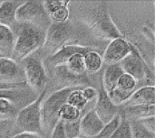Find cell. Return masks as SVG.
I'll return each instance as SVG.
<instances>
[{
	"instance_id": "cell-1",
	"label": "cell",
	"mask_w": 155,
	"mask_h": 138,
	"mask_svg": "<svg viewBox=\"0 0 155 138\" xmlns=\"http://www.w3.org/2000/svg\"><path fill=\"white\" fill-rule=\"evenodd\" d=\"M14 33L15 40L11 59L16 61L26 59L44 44L45 31L34 24H19L17 32Z\"/></svg>"
},
{
	"instance_id": "cell-2",
	"label": "cell",
	"mask_w": 155,
	"mask_h": 138,
	"mask_svg": "<svg viewBox=\"0 0 155 138\" xmlns=\"http://www.w3.org/2000/svg\"><path fill=\"white\" fill-rule=\"evenodd\" d=\"M89 29L100 39L114 40L124 37L121 31L114 23L106 2H98L87 14L85 21Z\"/></svg>"
},
{
	"instance_id": "cell-3",
	"label": "cell",
	"mask_w": 155,
	"mask_h": 138,
	"mask_svg": "<svg viewBox=\"0 0 155 138\" xmlns=\"http://www.w3.org/2000/svg\"><path fill=\"white\" fill-rule=\"evenodd\" d=\"M74 89V87H65L54 91L46 99H44L41 105L43 132L51 134L55 125L60 121L59 114L62 107L66 103L69 94Z\"/></svg>"
},
{
	"instance_id": "cell-4",
	"label": "cell",
	"mask_w": 155,
	"mask_h": 138,
	"mask_svg": "<svg viewBox=\"0 0 155 138\" xmlns=\"http://www.w3.org/2000/svg\"><path fill=\"white\" fill-rule=\"evenodd\" d=\"M46 95V89L41 92L40 96L32 103L23 108L16 115V124L23 129V132L40 135L42 130L41 105Z\"/></svg>"
},
{
	"instance_id": "cell-5",
	"label": "cell",
	"mask_w": 155,
	"mask_h": 138,
	"mask_svg": "<svg viewBox=\"0 0 155 138\" xmlns=\"http://www.w3.org/2000/svg\"><path fill=\"white\" fill-rule=\"evenodd\" d=\"M25 82L36 91H44L47 84V74L45 65L40 58H27L25 67Z\"/></svg>"
},
{
	"instance_id": "cell-6",
	"label": "cell",
	"mask_w": 155,
	"mask_h": 138,
	"mask_svg": "<svg viewBox=\"0 0 155 138\" xmlns=\"http://www.w3.org/2000/svg\"><path fill=\"white\" fill-rule=\"evenodd\" d=\"M48 15L44 8L43 1H25L16 12V23L29 24L39 26V22L45 24Z\"/></svg>"
},
{
	"instance_id": "cell-7",
	"label": "cell",
	"mask_w": 155,
	"mask_h": 138,
	"mask_svg": "<svg viewBox=\"0 0 155 138\" xmlns=\"http://www.w3.org/2000/svg\"><path fill=\"white\" fill-rule=\"evenodd\" d=\"M25 82L24 69L13 59L0 58V83L8 88L15 89Z\"/></svg>"
},
{
	"instance_id": "cell-8",
	"label": "cell",
	"mask_w": 155,
	"mask_h": 138,
	"mask_svg": "<svg viewBox=\"0 0 155 138\" xmlns=\"http://www.w3.org/2000/svg\"><path fill=\"white\" fill-rule=\"evenodd\" d=\"M71 35V28L64 24H51L50 26L45 30V40L43 46L45 51L54 54L62 46L66 44Z\"/></svg>"
},
{
	"instance_id": "cell-9",
	"label": "cell",
	"mask_w": 155,
	"mask_h": 138,
	"mask_svg": "<svg viewBox=\"0 0 155 138\" xmlns=\"http://www.w3.org/2000/svg\"><path fill=\"white\" fill-rule=\"evenodd\" d=\"M134 45L124 37L110 41L103 54L104 63L106 65L119 64L133 51Z\"/></svg>"
},
{
	"instance_id": "cell-10",
	"label": "cell",
	"mask_w": 155,
	"mask_h": 138,
	"mask_svg": "<svg viewBox=\"0 0 155 138\" xmlns=\"http://www.w3.org/2000/svg\"><path fill=\"white\" fill-rule=\"evenodd\" d=\"M124 73L131 75L137 81L147 77V66L140 52L134 46L131 53L119 63Z\"/></svg>"
},
{
	"instance_id": "cell-11",
	"label": "cell",
	"mask_w": 155,
	"mask_h": 138,
	"mask_svg": "<svg viewBox=\"0 0 155 138\" xmlns=\"http://www.w3.org/2000/svg\"><path fill=\"white\" fill-rule=\"evenodd\" d=\"M94 50V48L88 47V46H82L78 44H64L62 46L57 52H55L54 54H52L49 61L50 64H52L53 67H64L66 63V61L70 59L71 56H73L75 53H82L85 54L86 52Z\"/></svg>"
},
{
	"instance_id": "cell-12",
	"label": "cell",
	"mask_w": 155,
	"mask_h": 138,
	"mask_svg": "<svg viewBox=\"0 0 155 138\" xmlns=\"http://www.w3.org/2000/svg\"><path fill=\"white\" fill-rule=\"evenodd\" d=\"M94 110L99 117V118L104 123V125L112 121L118 115L117 107L112 103L106 91L104 89H102V90L98 92L96 104Z\"/></svg>"
},
{
	"instance_id": "cell-13",
	"label": "cell",
	"mask_w": 155,
	"mask_h": 138,
	"mask_svg": "<svg viewBox=\"0 0 155 138\" xmlns=\"http://www.w3.org/2000/svg\"><path fill=\"white\" fill-rule=\"evenodd\" d=\"M104 127V123L99 118L94 109L85 113L80 118V136L93 138Z\"/></svg>"
},
{
	"instance_id": "cell-14",
	"label": "cell",
	"mask_w": 155,
	"mask_h": 138,
	"mask_svg": "<svg viewBox=\"0 0 155 138\" xmlns=\"http://www.w3.org/2000/svg\"><path fill=\"white\" fill-rule=\"evenodd\" d=\"M25 1L7 0L0 5V24L12 28L16 23V12Z\"/></svg>"
},
{
	"instance_id": "cell-15",
	"label": "cell",
	"mask_w": 155,
	"mask_h": 138,
	"mask_svg": "<svg viewBox=\"0 0 155 138\" xmlns=\"http://www.w3.org/2000/svg\"><path fill=\"white\" fill-rule=\"evenodd\" d=\"M129 106H138V105H155V89L153 85H148L136 89L128 102Z\"/></svg>"
},
{
	"instance_id": "cell-16",
	"label": "cell",
	"mask_w": 155,
	"mask_h": 138,
	"mask_svg": "<svg viewBox=\"0 0 155 138\" xmlns=\"http://www.w3.org/2000/svg\"><path fill=\"white\" fill-rule=\"evenodd\" d=\"M124 73L120 64L107 65L103 75V89L106 93L114 89L118 82V80Z\"/></svg>"
},
{
	"instance_id": "cell-17",
	"label": "cell",
	"mask_w": 155,
	"mask_h": 138,
	"mask_svg": "<svg viewBox=\"0 0 155 138\" xmlns=\"http://www.w3.org/2000/svg\"><path fill=\"white\" fill-rule=\"evenodd\" d=\"M15 36L13 29L0 24V54L3 57L11 58Z\"/></svg>"
},
{
	"instance_id": "cell-18",
	"label": "cell",
	"mask_w": 155,
	"mask_h": 138,
	"mask_svg": "<svg viewBox=\"0 0 155 138\" xmlns=\"http://www.w3.org/2000/svg\"><path fill=\"white\" fill-rule=\"evenodd\" d=\"M84 62L85 71L90 73L98 72L104 65L103 57L96 51V49L92 50L84 55Z\"/></svg>"
},
{
	"instance_id": "cell-19",
	"label": "cell",
	"mask_w": 155,
	"mask_h": 138,
	"mask_svg": "<svg viewBox=\"0 0 155 138\" xmlns=\"http://www.w3.org/2000/svg\"><path fill=\"white\" fill-rule=\"evenodd\" d=\"M64 67H65V69L67 70V71H69V73L74 76L83 75L86 71L84 62V54L82 53L74 54L66 61Z\"/></svg>"
},
{
	"instance_id": "cell-20",
	"label": "cell",
	"mask_w": 155,
	"mask_h": 138,
	"mask_svg": "<svg viewBox=\"0 0 155 138\" xmlns=\"http://www.w3.org/2000/svg\"><path fill=\"white\" fill-rule=\"evenodd\" d=\"M126 112L134 119H142L155 115V105H138L127 107Z\"/></svg>"
},
{
	"instance_id": "cell-21",
	"label": "cell",
	"mask_w": 155,
	"mask_h": 138,
	"mask_svg": "<svg viewBox=\"0 0 155 138\" xmlns=\"http://www.w3.org/2000/svg\"><path fill=\"white\" fill-rule=\"evenodd\" d=\"M81 118V110L75 108L74 107L65 103L59 114V120L63 123H68V122H74Z\"/></svg>"
},
{
	"instance_id": "cell-22",
	"label": "cell",
	"mask_w": 155,
	"mask_h": 138,
	"mask_svg": "<svg viewBox=\"0 0 155 138\" xmlns=\"http://www.w3.org/2000/svg\"><path fill=\"white\" fill-rule=\"evenodd\" d=\"M16 115V108L13 101L6 98H0V121L12 118Z\"/></svg>"
},
{
	"instance_id": "cell-23",
	"label": "cell",
	"mask_w": 155,
	"mask_h": 138,
	"mask_svg": "<svg viewBox=\"0 0 155 138\" xmlns=\"http://www.w3.org/2000/svg\"><path fill=\"white\" fill-rule=\"evenodd\" d=\"M66 103L82 111L85 108V106L87 105L88 102L84 99L83 92H82V89L75 88L69 94L67 100H66Z\"/></svg>"
},
{
	"instance_id": "cell-24",
	"label": "cell",
	"mask_w": 155,
	"mask_h": 138,
	"mask_svg": "<svg viewBox=\"0 0 155 138\" xmlns=\"http://www.w3.org/2000/svg\"><path fill=\"white\" fill-rule=\"evenodd\" d=\"M133 94L134 93H129L124 90H122L117 87H115L114 89L107 93L112 103L116 107H119L123 104H126Z\"/></svg>"
},
{
	"instance_id": "cell-25",
	"label": "cell",
	"mask_w": 155,
	"mask_h": 138,
	"mask_svg": "<svg viewBox=\"0 0 155 138\" xmlns=\"http://www.w3.org/2000/svg\"><path fill=\"white\" fill-rule=\"evenodd\" d=\"M122 117L118 114L112 121H110L109 123L105 124L104 127L102 128V130L93 138H110L114 133L115 132V130L118 128V127L121 124L122 121Z\"/></svg>"
},
{
	"instance_id": "cell-26",
	"label": "cell",
	"mask_w": 155,
	"mask_h": 138,
	"mask_svg": "<svg viewBox=\"0 0 155 138\" xmlns=\"http://www.w3.org/2000/svg\"><path fill=\"white\" fill-rule=\"evenodd\" d=\"M137 84H138V81L134 77L124 72L122 76L120 77V79L118 80L116 87L126 92L134 93L136 90Z\"/></svg>"
},
{
	"instance_id": "cell-27",
	"label": "cell",
	"mask_w": 155,
	"mask_h": 138,
	"mask_svg": "<svg viewBox=\"0 0 155 138\" xmlns=\"http://www.w3.org/2000/svg\"><path fill=\"white\" fill-rule=\"evenodd\" d=\"M133 138H155V133L145 129L138 120L134 119L130 123Z\"/></svg>"
},
{
	"instance_id": "cell-28",
	"label": "cell",
	"mask_w": 155,
	"mask_h": 138,
	"mask_svg": "<svg viewBox=\"0 0 155 138\" xmlns=\"http://www.w3.org/2000/svg\"><path fill=\"white\" fill-rule=\"evenodd\" d=\"M48 18L54 24H64L69 18L68 5H64L47 14Z\"/></svg>"
},
{
	"instance_id": "cell-29",
	"label": "cell",
	"mask_w": 155,
	"mask_h": 138,
	"mask_svg": "<svg viewBox=\"0 0 155 138\" xmlns=\"http://www.w3.org/2000/svg\"><path fill=\"white\" fill-rule=\"evenodd\" d=\"M110 138H133L130 122L122 118L121 124Z\"/></svg>"
},
{
	"instance_id": "cell-30",
	"label": "cell",
	"mask_w": 155,
	"mask_h": 138,
	"mask_svg": "<svg viewBox=\"0 0 155 138\" xmlns=\"http://www.w3.org/2000/svg\"><path fill=\"white\" fill-rule=\"evenodd\" d=\"M63 127L66 138L80 137V119L74 122L63 123Z\"/></svg>"
},
{
	"instance_id": "cell-31",
	"label": "cell",
	"mask_w": 155,
	"mask_h": 138,
	"mask_svg": "<svg viewBox=\"0 0 155 138\" xmlns=\"http://www.w3.org/2000/svg\"><path fill=\"white\" fill-rule=\"evenodd\" d=\"M70 4V1H64V0H47V1H43L44 8L46 12V14H50L56 9L64 6V5H68Z\"/></svg>"
},
{
	"instance_id": "cell-32",
	"label": "cell",
	"mask_w": 155,
	"mask_h": 138,
	"mask_svg": "<svg viewBox=\"0 0 155 138\" xmlns=\"http://www.w3.org/2000/svg\"><path fill=\"white\" fill-rule=\"evenodd\" d=\"M82 92L87 102L95 100L98 96V91L94 87H86L84 89H82Z\"/></svg>"
},
{
	"instance_id": "cell-33",
	"label": "cell",
	"mask_w": 155,
	"mask_h": 138,
	"mask_svg": "<svg viewBox=\"0 0 155 138\" xmlns=\"http://www.w3.org/2000/svg\"><path fill=\"white\" fill-rule=\"evenodd\" d=\"M138 121L140 122V124L148 131L155 133V120L154 116L153 117H149V118H142V119H138Z\"/></svg>"
},
{
	"instance_id": "cell-34",
	"label": "cell",
	"mask_w": 155,
	"mask_h": 138,
	"mask_svg": "<svg viewBox=\"0 0 155 138\" xmlns=\"http://www.w3.org/2000/svg\"><path fill=\"white\" fill-rule=\"evenodd\" d=\"M50 138H66L64 131V127H63V123L61 121H59L54 128L53 129V131L51 132V136Z\"/></svg>"
},
{
	"instance_id": "cell-35",
	"label": "cell",
	"mask_w": 155,
	"mask_h": 138,
	"mask_svg": "<svg viewBox=\"0 0 155 138\" xmlns=\"http://www.w3.org/2000/svg\"><path fill=\"white\" fill-rule=\"evenodd\" d=\"M11 138H43L41 135L34 134V133H28V132H21L19 134L15 135Z\"/></svg>"
},
{
	"instance_id": "cell-36",
	"label": "cell",
	"mask_w": 155,
	"mask_h": 138,
	"mask_svg": "<svg viewBox=\"0 0 155 138\" xmlns=\"http://www.w3.org/2000/svg\"><path fill=\"white\" fill-rule=\"evenodd\" d=\"M11 88H8V87H6V86H5V85H2L1 83H0V89H10Z\"/></svg>"
},
{
	"instance_id": "cell-37",
	"label": "cell",
	"mask_w": 155,
	"mask_h": 138,
	"mask_svg": "<svg viewBox=\"0 0 155 138\" xmlns=\"http://www.w3.org/2000/svg\"><path fill=\"white\" fill-rule=\"evenodd\" d=\"M1 57H3V56H2V54H0V58H1Z\"/></svg>"
},
{
	"instance_id": "cell-38",
	"label": "cell",
	"mask_w": 155,
	"mask_h": 138,
	"mask_svg": "<svg viewBox=\"0 0 155 138\" xmlns=\"http://www.w3.org/2000/svg\"><path fill=\"white\" fill-rule=\"evenodd\" d=\"M1 3H2V1H0V5H1Z\"/></svg>"
},
{
	"instance_id": "cell-39",
	"label": "cell",
	"mask_w": 155,
	"mask_h": 138,
	"mask_svg": "<svg viewBox=\"0 0 155 138\" xmlns=\"http://www.w3.org/2000/svg\"><path fill=\"white\" fill-rule=\"evenodd\" d=\"M76 138H82V137H76Z\"/></svg>"
}]
</instances>
